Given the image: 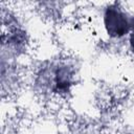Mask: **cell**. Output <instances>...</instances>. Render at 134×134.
Segmentation results:
<instances>
[{"instance_id": "cell-1", "label": "cell", "mask_w": 134, "mask_h": 134, "mask_svg": "<svg viewBox=\"0 0 134 134\" xmlns=\"http://www.w3.org/2000/svg\"><path fill=\"white\" fill-rule=\"evenodd\" d=\"M132 14L120 2L107 3L102 10L103 27L110 39L120 40L127 38L131 28Z\"/></svg>"}, {"instance_id": "cell-2", "label": "cell", "mask_w": 134, "mask_h": 134, "mask_svg": "<svg viewBox=\"0 0 134 134\" xmlns=\"http://www.w3.org/2000/svg\"><path fill=\"white\" fill-rule=\"evenodd\" d=\"M128 44H129V49L134 53V14L132 15V21H131V28L130 32L128 35Z\"/></svg>"}]
</instances>
